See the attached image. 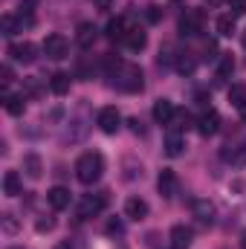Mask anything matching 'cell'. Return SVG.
<instances>
[{
	"mask_svg": "<svg viewBox=\"0 0 246 249\" xmlns=\"http://www.w3.org/2000/svg\"><path fill=\"white\" fill-rule=\"evenodd\" d=\"M55 249H72V244H70V241H61V244H58Z\"/></svg>",
	"mask_w": 246,
	"mask_h": 249,
	"instance_id": "d590c367",
	"label": "cell"
},
{
	"mask_svg": "<svg viewBox=\"0 0 246 249\" xmlns=\"http://www.w3.org/2000/svg\"><path fill=\"white\" fill-rule=\"evenodd\" d=\"M229 102H232L235 107H244V105H246V90H244V87H238V84H235V87L229 90Z\"/></svg>",
	"mask_w": 246,
	"mask_h": 249,
	"instance_id": "4316f807",
	"label": "cell"
},
{
	"mask_svg": "<svg viewBox=\"0 0 246 249\" xmlns=\"http://www.w3.org/2000/svg\"><path fill=\"white\" fill-rule=\"evenodd\" d=\"M157 188H159V194H162L165 200H171V197L177 194V174H174L171 168H162L159 177H157Z\"/></svg>",
	"mask_w": 246,
	"mask_h": 249,
	"instance_id": "ba28073f",
	"label": "cell"
},
{
	"mask_svg": "<svg viewBox=\"0 0 246 249\" xmlns=\"http://www.w3.org/2000/svg\"><path fill=\"white\" fill-rule=\"evenodd\" d=\"M200 26H203V15L200 12H185L183 18H180V32L183 35H197Z\"/></svg>",
	"mask_w": 246,
	"mask_h": 249,
	"instance_id": "9a60e30c",
	"label": "cell"
},
{
	"mask_svg": "<svg viewBox=\"0 0 246 249\" xmlns=\"http://www.w3.org/2000/svg\"><path fill=\"white\" fill-rule=\"evenodd\" d=\"M238 110H241V122L246 124V105H244V107H238Z\"/></svg>",
	"mask_w": 246,
	"mask_h": 249,
	"instance_id": "8d00e7d4",
	"label": "cell"
},
{
	"mask_svg": "<svg viewBox=\"0 0 246 249\" xmlns=\"http://www.w3.org/2000/svg\"><path fill=\"white\" fill-rule=\"evenodd\" d=\"M223 160H226L229 165H235V168H244L246 165V142L235 145L232 151H223Z\"/></svg>",
	"mask_w": 246,
	"mask_h": 249,
	"instance_id": "d6986e66",
	"label": "cell"
},
{
	"mask_svg": "<svg viewBox=\"0 0 246 249\" xmlns=\"http://www.w3.org/2000/svg\"><path fill=\"white\" fill-rule=\"evenodd\" d=\"M70 84H72V78H70L67 72H53V78H50V90H53L55 96L70 93Z\"/></svg>",
	"mask_w": 246,
	"mask_h": 249,
	"instance_id": "ffe728a7",
	"label": "cell"
},
{
	"mask_svg": "<svg viewBox=\"0 0 246 249\" xmlns=\"http://www.w3.org/2000/svg\"><path fill=\"white\" fill-rule=\"evenodd\" d=\"M0 29H3V35H15V32L20 29V20L12 18V15H3V18H0Z\"/></svg>",
	"mask_w": 246,
	"mask_h": 249,
	"instance_id": "484cf974",
	"label": "cell"
},
{
	"mask_svg": "<svg viewBox=\"0 0 246 249\" xmlns=\"http://www.w3.org/2000/svg\"><path fill=\"white\" fill-rule=\"evenodd\" d=\"M217 32H220L223 38H232V35L238 32V23H235V15H220V18H217Z\"/></svg>",
	"mask_w": 246,
	"mask_h": 249,
	"instance_id": "603a6c76",
	"label": "cell"
},
{
	"mask_svg": "<svg viewBox=\"0 0 246 249\" xmlns=\"http://www.w3.org/2000/svg\"><path fill=\"white\" fill-rule=\"evenodd\" d=\"M96 35H99V29H96L93 23H78V29H75V41H78V47H84V50H90V47L96 44Z\"/></svg>",
	"mask_w": 246,
	"mask_h": 249,
	"instance_id": "4fadbf2b",
	"label": "cell"
},
{
	"mask_svg": "<svg viewBox=\"0 0 246 249\" xmlns=\"http://www.w3.org/2000/svg\"><path fill=\"white\" fill-rule=\"evenodd\" d=\"M145 44H148V35H145V29H139V26L127 29V35H124V47H127L130 53H139V50H145Z\"/></svg>",
	"mask_w": 246,
	"mask_h": 249,
	"instance_id": "5bb4252c",
	"label": "cell"
},
{
	"mask_svg": "<svg viewBox=\"0 0 246 249\" xmlns=\"http://www.w3.org/2000/svg\"><path fill=\"white\" fill-rule=\"evenodd\" d=\"M122 232H124L122 220H110V223H107V235H122Z\"/></svg>",
	"mask_w": 246,
	"mask_h": 249,
	"instance_id": "f546056e",
	"label": "cell"
},
{
	"mask_svg": "<svg viewBox=\"0 0 246 249\" xmlns=\"http://www.w3.org/2000/svg\"><path fill=\"white\" fill-rule=\"evenodd\" d=\"M194 217H197L200 223H211V220H214V206H211L209 200H197V203H194Z\"/></svg>",
	"mask_w": 246,
	"mask_h": 249,
	"instance_id": "44dd1931",
	"label": "cell"
},
{
	"mask_svg": "<svg viewBox=\"0 0 246 249\" xmlns=\"http://www.w3.org/2000/svg\"><path fill=\"white\" fill-rule=\"evenodd\" d=\"M174 113H177L174 102H168V99H157V102H154V119L159 124H171Z\"/></svg>",
	"mask_w": 246,
	"mask_h": 249,
	"instance_id": "9c48e42d",
	"label": "cell"
},
{
	"mask_svg": "<svg viewBox=\"0 0 246 249\" xmlns=\"http://www.w3.org/2000/svg\"><path fill=\"white\" fill-rule=\"evenodd\" d=\"M130 127H133V133H142V122L139 119H130Z\"/></svg>",
	"mask_w": 246,
	"mask_h": 249,
	"instance_id": "e575fe53",
	"label": "cell"
},
{
	"mask_svg": "<svg viewBox=\"0 0 246 249\" xmlns=\"http://www.w3.org/2000/svg\"><path fill=\"white\" fill-rule=\"evenodd\" d=\"M9 81H12V67L6 64V67H3V84H9Z\"/></svg>",
	"mask_w": 246,
	"mask_h": 249,
	"instance_id": "836d02e7",
	"label": "cell"
},
{
	"mask_svg": "<svg viewBox=\"0 0 246 249\" xmlns=\"http://www.w3.org/2000/svg\"><path fill=\"white\" fill-rule=\"evenodd\" d=\"M23 171H26L29 180H41V174H44L41 157H38V154H26V157H23Z\"/></svg>",
	"mask_w": 246,
	"mask_h": 249,
	"instance_id": "e0dca14e",
	"label": "cell"
},
{
	"mask_svg": "<svg viewBox=\"0 0 246 249\" xmlns=\"http://www.w3.org/2000/svg\"><path fill=\"white\" fill-rule=\"evenodd\" d=\"M209 3H217V0H209Z\"/></svg>",
	"mask_w": 246,
	"mask_h": 249,
	"instance_id": "f35d334b",
	"label": "cell"
},
{
	"mask_svg": "<svg viewBox=\"0 0 246 249\" xmlns=\"http://www.w3.org/2000/svg\"><path fill=\"white\" fill-rule=\"evenodd\" d=\"M197 130H200L203 136H214V133L220 130V113H217L214 107L203 110V113H200V119H197Z\"/></svg>",
	"mask_w": 246,
	"mask_h": 249,
	"instance_id": "52a82bcc",
	"label": "cell"
},
{
	"mask_svg": "<svg viewBox=\"0 0 246 249\" xmlns=\"http://www.w3.org/2000/svg\"><path fill=\"white\" fill-rule=\"evenodd\" d=\"M105 206H107V194H105V191H102V194H84L81 203H78V217H81V220L96 217V214H102Z\"/></svg>",
	"mask_w": 246,
	"mask_h": 249,
	"instance_id": "3957f363",
	"label": "cell"
},
{
	"mask_svg": "<svg viewBox=\"0 0 246 249\" xmlns=\"http://www.w3.org/2000/svg\"><path fill=\"white\" fill-rule=\"evenodd\" d=\"M12 249H20V247H12Z\"/></svg>",
	"mask_w": 246,
	"mask_h": 249,
	"instance_id": "ab89813d",
	"label": "cell"
},
{
	"mask_svg": "<svg viewBox=\"0 0 246 249\" xmlns=\"http://www.w3.org/2000/svg\"><path fill=\"white\" fill-rule=\"evenodd\" d=\"M110 64V84L113 87H119L124 93H139L142 87H145V81H142V70L136 67V64H124V61H107Z\"/></svg>",
	"mask_w": 246,
	"mask_h": 249,
	"instance_id": "6da1fadb",
	"label": "cell"
},
{
	"mask_svg": "<svg viewBox=\"0 0 246 249\" xmlns=\"http://www.w3.org/2000/svg\"><path fill=\"white\" fill-rule=\"evenodd\" d=\"M229 9L235 18H241V15H246V0H229Z\"/></svg>",
	"mask_w": 246,
	"mask_h": 249,
	"instance_id": "f1b7e54d",
	"label": "cell"
},
{
	"mask_svg": "<svg viewBox=\"0 0 246 249\" xmlns=\"http://www.w3.org/2000/svg\"><path fill=\"white\" fill-rule=\"evenodd\" d=\"M44 55L47 58H53V61H61V58H67V38L64 35H47V41H44Z\"/></svg>",
	"mask_w": 246,
	"mask_h": 249,
	"instance_id": "5b68a950",
	"label": "cell"
},
{
	"mask_svg": "<svg viewBox=\"0 0 246 249\" xmlns=\"http://www.w3.org/2000/svg\"><path fill=\"white\" fill-rule=\"evenodd\" d=\"M15 229H18V223L12 220V214H3V232H9V235H12Z\"/></svg>",
	"mask_w": 246,
	"mask_h": 249,
	"instance_id": "4dcf8cb0",
	"label": "cell"
},
{
	"mask_svg": "<svg viewBox=\"0 0 246 249\" xmlns=\"http://www.w3.org/2000/svg\"><path fill=\"white\" fill-rule=\"evenodd\" d=\"M96 124H99L105 133H116V130L122 127V116H119L116 107H102L99 116H96Z\"/></svg>",
	"mask_w": 246,
	"mask_h": 249,
	"instance_id": "8992f818",
	"label": "cell"
},
{
	"mask_svg": "<svg viewBox=\"0 0 246 249\" xmlns=\"http://www.w3.org/2000/svg\"><path fill=\"white\" fill-rule=\"evenodd\" d=\"M232 72H235V58L229 53H223L220 55V64H217V78H229Z\"/></svg>",
	"mask_w": 246,
	"mask_h": 249,
	"instance_id": "cb8c5ba5",
	"label": "cell"
},
{
	"mask_svg": "<svg viewBox=\"0 0 246 249\" xmlns=\"http://www.w3.org/2000/svg\"><path fill=\"white\" fill-rule=\"evenodd\" d=\"M241 241H244V244H241V247L246 249V229H244V235H241Z\"/></svg>",
	"mask_w": 246,
	"mask_h": 249,
	"instance_id": "74e56055",
	"label": "cell"
},
{
	"mask_svg": "<svg viewBox=\"0 0 246 249\" xmlns=\"http://www.w3.org/2000/svg\"><path fill=\"white\" fill-rule=\"evenodd\" d=\"M191 241H194V232L183 226V223H177L174 229H171V247L174 249H188L191 247Z\"/></svg>",
	"mask_w": 246,
	"mask_h": 249,
	"instance_id": "7c38bea8",
	"label": "cell"
},
{
	"mask_svg": "<svg viewBox=\"0 0 246 249\" xmlns=\"http://www.w3.org/2000/svg\"><path fill=\"white\" fill-rule=\"evenodd\" d=\"M20 188H23V183H20V174L18 171H6L3 174V191H6V197H18Z\"/></svg>",
	"mask_w": 246,
	"mask_h": 249,
	"instance_id": "ac0fdd59",
	"label": "cell"
},
{
	"mask_svg": "<svg viewBox=\"0 0 246 249\" xmlns=\"http://www.w3.org/2000/svg\"><path fill=\"white\" fill-rule=\"evenodd\" d=\"M177 70H180V72H191V70H194V55H191V53H180V55H177Z\"/></svg>",
	"mask_w": 246,
	"mask_h": 249,
	"instance_id": "83f0119b",
	"label": "cell"
},
{
	"mask_svg": "<svg viewBox=\"0 0 246 249\" xmlns=\"http://www.w3.org/2000/svg\"><path fill=\"white\" fill-rule=\"evenodd\" d=\"M183 148H185L183 133H180V130H168V133H165V154H168V157H180Z\"/></svg>",
	"mask_w": 246,
	"mask_h": 249,
	"instance_id": "2e32d148",
	"label": "cell"
},
{
	"mask_svg": "<svg viewBox=\"0 0 246 249\" xmlns=\"http://www.w3.org/2000/svg\"><path fill=\"white\" fill-rule=\"evenodd\" d=\"M6 110H9L12 116H20V113L26 110V99H23V96H6Z\"/></svg>",
	"mask_w": 246,
	"mask_h": 249,
	"instance_id": "d4e9b609",
	"label": "cell"
},
{
	"mask_svg": "<svg viewBox=\"0 0 246 249\" xmlns=\"http://www.w3.org/2000/svg\"><path fill=\"white\" fill-rule=\"evenodd\" d=\"M102 174H105V157H102L99 151H87V154L78 157V162H75V177H78V183L93 186V183L102 180Z\"/></svg>",
	"mask_w": 246,
	"mask_h": 249,
	"instance_id": "7a4b0ae2",
	"label": "cell"
},
{
	"mask_svg": "<svg viewBox=\"0 0 246 249\" xmlns=\"http://www.w3.org/2000/svg\"><path fill=\"white\" fill-rule=\"evenodd\" d=\"M124 35H127V20L124 18H113L107 23V38L110 41H124Z\"/></svg>",
	"mask_w": 246,
	"mask_h": 249,
	"instance_id": "7402d4cb",
	"label": "cell"
},
{
	"mask_svg": "<svg viewBox=\"0 0 246 249\" xmlns=\"http://www.w3.org/2000/svg\"><path fill=\"white\" fill-rule=\"evenodd\" d=\"M47 203H50L55 212H64V209L70 206V188H64V186L50 188V191H47Z\"/></svg>",
	"mask_w": 246,
	"mask_h": 249,
	"instance_id": "8fae6325",
	"label": "cell"
},
{
	"mask_svg": "<svg viewBox=\"0 0 246 249\" xmlns=\"http://www.w3.org/2000/svg\"><path fill=\"white\" fill-rule=\"evenodd\" d=\"M53 226H55V220H53V217H47V220H38V223H35V229H38V232H50Z\"/></svg>",
	"mask_w": 246,
	"mask_h": 249,
	"instance_id": "1f68e13d",
	"label": "cell"
},
{
	"mask_svg": "<svg viewBox=\"0 0 246 249\" xmlns=\"http://www.w3.org/2000/svg\"><path fill=\"white\" fill-rule=\"evenodd\" d=\"M124 217H130V220L148 217V203H145L142 197H127V200H124Z\"/></svg>",
	"mask_w": 246,
	"mask_h": 249,
	"instance_id": "30bf717a",
	"label": "cell"
},
{
	"mask_svg": "<svg viewBox=\"0 0 246 249\" xmlns=\"http://www.w3.org/2000/svg\"><path fill=\"white\" fill-rule=\"evenodd\" d=\"M159 18H162V12H159V6H148V20H151V23H157Z\"/></svg>",
	"mask_w": 246,
	"mask_h": 249,
	"instance_id": "d6a6232c",
	"label": "cell"
},
{
	"mask_svg": "<svg viewBox=\"0 0 246 249\" xmlns=\"http://www.w3.org/2000/svg\"><path fill=\"white\" fill-rule=\"evenodd\" d=\"M9 55H12V61L18 64H32L38 58V47L32 44V41H18V44H9V50H6Z\"/></svg>",
	"mask_w": 246,
	"mask_h": 249,
	"instance_id": "277c9868",
	"label": "cell"
}]
</instances>
